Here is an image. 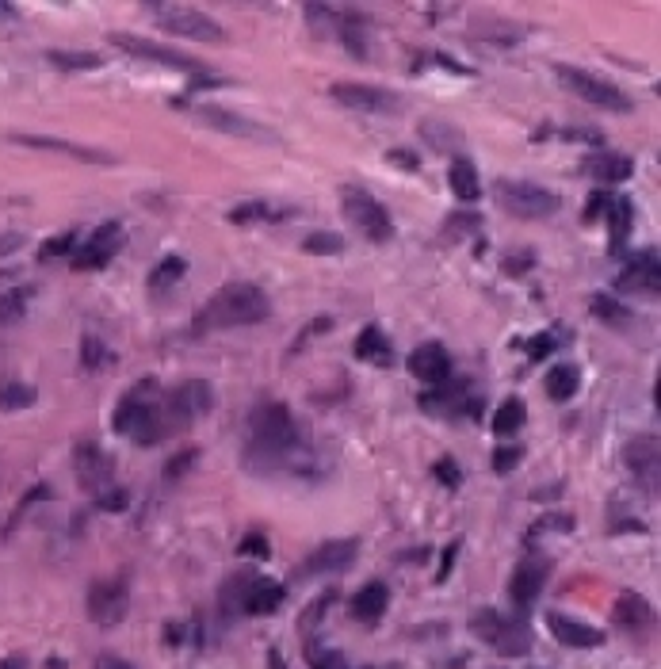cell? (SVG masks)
Returning a JSON list of instances; mask_svg holds the SVG:
<instances>
[{
    "mask_svg": "<svg viewBox=\"0 0 661 669\" xmlns=\"http://www.w3.org/2000/svg\"><path fill=\"white\" fill-rule=\"evenodd\" d=\"M245 467L310 475V455H306V444H302V432L283 402H264V406H256L249 413Z\"/></svg>",
    "mask_w": 661,
    "mask_h": 669,
    "instance_id": "6da1fadb",
    "label": "cell"
},
{
    "mask_svg": "<svg viewBox=\"0 0 661 669\" xmlns=\"http://www.w3.org/2000/svg\"><path fill=\"white\" fill-rule=\"evenodd\" d=\"M268 314H272V303H268V295H264L256 283H226V287H218L211 299H207V306H203V314H199L195 329H237V325H260Z\"/></svg>",
    "mask_w": 661,
    "mask_h": 669,
    "instance_id": "7a4b0ae2",
    "label": "cell"
},
{
    "mask_svg": "<svg viewBox=\"0 0 661 669\" xmlns=\"http://www.w3.org/2000/svg\"><path fill=\"white\" fill-rule=\"evenodd\" d=\"M111 425H115V432L130 436L134 444H146V448H150V444H161L169 432H165L161 413H157V383H153V379H142V383L115 406Z\"/></svg>",
    "mask_w": 661,
    "mask_h": 669,
    "instance_id": "3957f363",
    "label": "cell"
},
{
    "mask_svg": "<svg viewBox=\"0 0 661 669\" xmlns=\"http://www.w3.org/2000/svg\"><path fill=\"white\" fill-rule=\"evenodd\" d=\"M470 631L482 639V643H490L501 658H524L528 650H532V627L524 620V612L520 616H501V612H493V608H478L474 616H470Z\"/></svg>",
    "mask_w": 661,
    "mask_h": 669,
    "instance_id": "277c9868",
    "label": "cell"
},
{
    "mask_svg": "<svg viewBox=\"0 0 661 669\" xmlns=\"http://www.w3.org/2000/svg\"><path fill=\"white\" fill-rule=\"evenodd\" d=\"M493 199L501 211H509L512 218H524V222H539V218H551L562 207V199L547 188H539L532 180H497L493 184Z\"/></svg>",
    "mask_w": 661,
    "mask_h": 669,
    "instance_id": "5b68a950",
    "label": "cell"
},
{
    "mask_svg": "<svg viewBox=\"0 0 661 669\" xmlns=\"http://www.w3.org/2000/svg\"><path fill=\"white\" fill-rule=\"evenodd\" d=\"M211 406H214V387L207 379H188V383H180V387H172L169 394L157 398V413H161L165 432L192 425V421H199Z\"/></svg>",
    "mask_w": 661,
    "mask_h": 669,
    "instance_id": "8992f818",
    "label": "cell"
},
{
    "mask_svg": "<svg viewBox=\"0 0 661 669\" xmlns=\"http://www.w3.org/2000/svg\"><path fill=\"white\" fill-rule=\"evenodd\" d=\"M146 12L157 20L161 31L180 35V39H192V43H222L226 39L222 23L192 8V4H146Z\"/></svg>",
    "mask_w": 661,
    "mask_h": 669,
    "instance_id": "52a82bcc",
    "label": "cell"
},
{
    "mask_svg": "<svg viewBox=\"0 0 661 669\" xmlns=\"http://www.w3.org/2000/svg\"><path fill=\"white\" fill-rule=\"evenodd\" d=\"M558 81L574 92L577 100H585V104H593L600 111H616V115H627V111L635 108L631 104V96L616 88L612 81H604L597 73H589V69H577V65H555Z\"/></svg>",
    "mask_w": 661,
    "mask_h": 669,
    "instance_id": "ba28073f",
    "label": "cell"
},
{
    "mask_svg": "<svg viewBox=\"0 0 661 669\" xmlns=\"http://www.w3.org/2000/svg\"><path fill=\"white\" fill-rule=\"evenodd\" d=\"M341 211L344 218L360 230L367 241H375V245H386V241L394 238V222H390V211H386L383 203L375 199L371 192H363L356 184H348L341 188Z\"/></svg>",
    "mask_w": 661,
    "mask_h": 669,
    "instance_id": "9c48e42d",
    "label": "cell"
},
{
    "mask_svg": "<svg viewBox=\"0 0 661 669\" xmlns=\"http://www.w3.org/2000/svg\"><path fill=\"white\" fill-rule=\"evenodd\" d=\"M130 608V585L123 574L115 578H96L88 585V620L96 627H115L127 620Z\"/></svg>",
    "mask_w": 661,
    "mask_h": 669,
    "instance_id": "30bf717a",
    "label": "cell"
},
{
    "mask_svg": "<svg viewBox=\"0 0 661 669\" xmlns=\"http://www.w3.org/2000/svg\"><path fill=\"white\" fill-rule=\"evenodd\" d=\"M111 46H119L123 54L138 58V62L165 65V69H176V73H192V77H203V73H207L195 58H184L180 50L153 43V39H142V35H123V31H115V35H111Z\"/></svg>",
    "mask_w": 661,
    "mask_h": 669,
    "instance_id": "8fae6325",
    "label": "cell"
},
{
    "mask_svg": "<svg viewBox=\"0 0 661 669\" xmlns=\"http://www.w3.org/2000/svg\"><path fill=\"white\" fill-rule=\"evenodd\" d=\"M329 96L348 111H360V115H394L402 111V96L390 92V88L379 85H356V81H341V85L329 88Z\"/></svg>",
    "mask_w": 661,
    "mask_h": 669,
    "instance_id": "7c38bea8",
    "label": "cell"
},
{
    "mask_svg": "<svg viewBox=\"0 0 661 669\" xmlns=\"http://www.w3.org/2000/svg\"><path fill=\"white\" fill-rule=\"evenodd\" d=\"M623 467L635 475V482H639L642 490L658 494V475H661L658 436H635V440H627V448H623Z\"/></svg>",
    "mask_w": 661,
    "mask_h": 669,
    "instance_id": "4fadbf2b",
    "label": "cell"
},
{
    "mask_svg": "<svg viewBox=\"0 0 661 669\" xmlns=\"http://www.w3.org/2000/svg\"><path fill=\"white\" fill-rule=\"evenodd\" d=\"M360 555V540H329L314 547L299 566V578H321V574H341Z\"/></svg>",
    "mask_w": 661,
    "mask_h": 669,
    "instance_id": "5bb4252c",
    "label": "cell"
},
{
    "mask_svg": "<svg viewBox=\"0 0 661 669\" xmlns=\"http://www.w3.org/2000/svg\"><path fill=\"white\" fill-rule=\"evenodd\" d=\"M547 578H551V559L528 555V559L516 566V574H512V582H509L512 605L520 608V612H528V608L539 601V593L547 589Z\"/></svg>",
    "mask_w": 661,
    "mask_h": 669,
    "instance_id": "9a60e30c",
    "label": "cell"
},
{
    "mask_svg": "<svg viewBox=\"0 0 661 669\" xmlns=\"http://www.w3.org/2000/svg\"><path fill=\"white\" fill-rule=\"evenodd\" d=\"M73 471H77V482L85 486L88 494H100L111 486V478H115V459L100 448V444H77V455H73Z\"/></svg>",
    "mask_w": 661,
    "mask_h": 669,
    "instance_id": "2e32d148",
    "label": "cell"
},
{
    "mask_svg": "<svg viewBox=\"0 0 661 669\" xmlns=\"http://www.w3.org/2000/svg\"><path fill=\"white\" fill-rule=\"evenodd\" d=\"M199 115V123L211 130H222V134H234V138H249V142H276V134L268 127H260L256 119L249 115H237L230 108H214V104H203V108H195Z\"/></svg>",
    "mask_w": 661,
    "mask_h": 669,
    "instance_id": "e0dca14e",
    "label": "cell"
},
{
    "mask_svg": "<svg viewBox=\"0 0 661 669\" xmlns=\"http://www.w3.org/2000/svg\"><path fill=\"white\" fill-rule=\"evenodd\" d=\"M616 291H627V295H658L661 291L658 249H646V253L627 260V268L619 272V280H616Z\"/></svg>",
    "mask_w": 661,
    "mask_h": 669,
    "instance_id": "ac0fdd59",
    "label": "cell"
},
{
    "mask_svg": "<svg viewBox=\"0 0 661 669\" xmlns=\"http://www.w3.org/2000/svg\"><path fill=\"white\" fill-rule=\"evenodd\" d=\"M119 245H123V226H119V222H104V226H100V230L73 253V268H77V272L104 268L107 260L119 253Z\"/></svg>",
    "mask_w": 661,
    "mask_h": 669,
    "instance_id": "d6986e66",
    "label": "cell"
},
{
    "mask_svg": "<svg viewBox=\"0 0 661 669\" xmlns=\"http://www.w3.org/2000/svg\"><path fill=\"white\" fill-rule=\"evenodd\" d=\"M612 620H616L619 631H627V635H635V639L650 635L654 624H658L654 605H650L646 597H639V593H631V589L616 597V605H612Z\"/></svg>",
    "mask_w": 661,
    "mask_h": 669,
    "instance_id": "ffe728a7",
    "label": "cell"
},
{
    "mask_svg": "<svg viewBox=\"0 0 661 669\" xmlns=\"http://www.w3.org/2000/svg\"><path fill=\"white\" fill-rule=\"evenodd\" d=\"M12 142H20V146H31V150L65 153V157H77V161H88V165H115V161H119L115 153H107V150H92V146L62 142V138H46V134H12Z\"/></svg>",
    "mask_w": 661,
    "mask_h": 669,
    "instance_id": "44dd1931",
    "label": "cell"
},
{
    "mask_svg": "<svg viewBox=\"0 0 661 669\" xmlns=\"http://www.w3.org/2000/svg\"><path fill=\"white\" fill-rule=\"evenodd\" d=\"M409 371L428 383V387H440L451 379V356L444 345H421L409 352Z\"/></svg>",
    "mask_w": 661,
    "mask_h": 669,
    "instance_id": "7402d4cb",
    "label": "cell"
},
{
    "mask_svg": "<svg viewBox=\"0 0 661 669\" xmlns=\"http://www.w3.org/2000/svg\"><path fill=\"white\" fill-rule=\"evenodd\" d=\"M581 173L589 176V180H597V184H623V180H631V173H635V161L616 150H597L581 161Z\"/></svg>",
    "mask_w": 661,
    "mask_h": 669,
    "instance_id": "603a6c76",
    "label": "cell"
},
{
    "mask_svg": "<svg viewBox=\"0 0 661 669\" xmlns=\"http://www.w3.org/2000/svg\"><path fill=\"white\" fill-rule=\"evenodd\" d=\"M547 627H551V635H555L562 647H574V650L604 647V631L581 624V620H570V616H562V612H551V616H547Z\"/></svg>",
    "mask_w": 661,
    "mask_h": 669,
    "instance_id": "cb8c5ba5",
    "label": "cell"
},
{
    "mask_svg": "<svg viewBox=\"0 0 661 669\" xmlns=\"http://www.w3.org/2000/svg\"><path fill=\"white\" fill-rule=\"evenodd\" d=\"M367 31H371V23H367L360 8H337V39L360 62L367 58Z\"/></svg>",
    "mask_w": 661,
    "mask_h": 669,
    "instance_id": "d4e9b609",
    "label": "cell"
},
{
    "mask_svg": "<svg viewBox=\"0 0 661 669\" xmlns=\"http://www.w3.org/2000/svg\"><path fill=\"white\" fill-rule=\"evenodd\" d=\"M386 608H390V589L383 582H367L352 597V616L360 620V624H379L386 616Z\"/></svg>",
    "mask_w": 661,
    "mask_h": 669,
    "instance_id": "484cf974",
    "label": "cell"
},
{
    "mask_svg": "<svg viewBox=\"0 0 661 669\" xmlns=\"http://www.w3.org/2000/svg\"><path fill=\"white\" fill-rule=\"evenodd\" d=\"M283 585L279 582H268V578H253V585H249V593H245V616H272L279 605H283Z\"/></svg>",
    "mask_w": 661,
    "mask_h": 669,
    "instance_id": "4316f807",
    "label": "cell"
},
{
    "mask_svg": "<svg viewBox=\"0 0 661 669\" xmlns=\"http://www.w3.org/2000/svg\"><path fill=\"white\" fill-rule=\"evenodd\" d=\"M256 574H230V582L218 589V608H222V624H234L245 608V593L253 585Z\"/></svg>",
    "mask_w": 661,
    "mask_h": 669,
    "instance_id": "83f0119b",
    "label": "cell"
},
{
    "mask_svg": "<svg viewBox=\"0 0 661 669\" xmlns=\"http://www.w3.org/2000/svg\"><path fill=\"white\" fill-rule=\"evenodd\" d=\"M608 226H612V257L627 249V241H631V226H635V207H631V199H612L608 203Z\"/></svg>",
    "mask_w": 661,
    "mask_h": 669,
    "instance_id": "f1b7e54d",
    "label": "cell"
},
{
    "mask_svg": "<svg viewBox=\"0 0 661 669\" xmlns=\"http://www.w3.org/2000/svg\"><path fill=\"white\" fill-rule=\"evenodd\" d=\"M463 383H440V387H432L421 398V410L428 413H463V402H467V394H463Z\"/></svg>",
    "mask_w": 661,
    "mask_h": 669,
    "instance_id": "f546056e",
    "label": "cell"
},
{
    "mask_svg": "<svg viewBox=\"0 0 661 669\" xmlns=\"http://www.w3.org/2000/svg\"><path fill=\"white\" fill-rule=\"evenodd\" d=\"M352 352H356L360 360H371V364H390V360H394V348H390V341H386V333L383 329H375V325H367L360 337H356Z\"/></svg>",
    "mask_w": 661,
    "mask_h": 669,
    "instance_id": "4dcf8cb0",
    "label": "cell"
},
{
    "mask_svg": "<svg viewBox=\"0 0 661 669\" xmlns=\"http://www.w3.org/2000/svg\"><path fill=\"white\" fill-rule=\"evenodd\" d=\"M451 192H455V199H463V203H474L478 195H482V184H478V169L470 165L467 157H455L451 161Z\"/></svg>",
    "mask_w": 661,
    "mask_h": 669,
    "instance_id": "1f68e13d",
    "label": "cell"
},
{
    "mask_svg": "<svg viewBox=\"0 0 661 669\" xmlns=\"http://www.w3.org/2000/svg\"><path fill=\"white\" fill-rule=\"evenodd\" d=\"M577 383H581V371L574 364H555L551 375H547V394L551 402H570L577 394Z\"/></svg>",
    "mask_w": 661,
    "mask_h": 669,
    "instance_id": "d6a6232c",
    "label": "cell"
},
{
    "mask_svg": "<svg viewBox=\"0 0 661 669\" xmlns=\"http://www.w3.org/2000/svg\"><path fill=\"white\" fill-rule=\"evenodd\" d=\"M46 62L54 65V69H65V73H88V69H100L104 58H96L88 50H50Z\"/></svg>",
    "mask_w": 661,
    "mask_h": 669,
    "instance_id": "836d02e7",
    "label": "cell"
},
{
    "mask_svg": "<svg viewBox=\"0 0 661 669\" xmlns=\"http://www.w3.org/2000/svg\"><path fill=\"white\" fill-rule=\"evenodd\" d=\"M524 402L520 398H509V402H501L497 410H493V421H490V429L497 432V436H512V432L524 425Z\"/></svg>",
    "mask_w": 661,
    "mask_h": 669,
    "instance_id": "e575fe53",
    "label": "cell"
},
{
    "mask_svg": "<svg viewBox=\"0 0 661 669\" xmlns=\"http://www.w3.org/2000/svg\"><path fill=\"white\" fill-rule=\"evenodd\" d=\"M291 211H283V207H268V203H241L230 211V222L237 226H245V222H279V218H287Z\"/></svg>",
    "mask_w": 661,
    "mask_h": 669,
    "instance_id": "d590c367",
    "label": "cell"
},
{
    "mask_svg": "<svg viewBox=\"0 0 661 669\" xmlns=\"http://www.w3.org/2000/svg\"><path fill=\"white\" fill-rule=\"evenodd\" d=\"M593 314H597L604 325H612V329H623V325H631V310L616 299H608V295H593Z\"/></svg>",
    "mask_w": 661,
    "mask_h": 669,
    "instance_id": "8d00e7d4",
    "label": "cell"
},
{
    "mask_svg": "<svg viewBox=\"0 0 661 669\" xmlns=\"http://www.w3.org/2000/svg\"><path fill=\"white\" fill-rule=\"evenodd\" d=\"M35 387H27V383H0V410H27V406H35Z\"/></svg>",
    "mask_w": 661,
    "mask_h": 669,
    "instance_id": "74e56055",
    "label": "cell"
},
{
    "mask_svg": "<svg viewBox=\"0 0 661 669\" xmlns=\"http://www.w3.org/2000/svg\"><path fill=\"white\" fill-rule=\"evenodd\" d=\"M478 39H486V43H520L524 39V27H516V23H501V20H493V23H478V31H474Z\"/></svg>",
    "mask_w": 661,
    "mask_h": 669,
    "instance_id": "f35d334b",
    "label": "cell"
},
{
    "mask_svg": "<svg viewBox=\"0 0 661 669\" xmlns=\"http://www.w3.org/2000/svg\"><path fill=\"white\" fill-rule=\"evenodd\" d=\"M306 666L310 669H348V662H344L341 650L321 647L318 639H310V643H306Z\"/></svg>",
    "mask_w": 661,
    "mask_h": 669,
    "instance_id": "ab89813d",
    "label": "cell"
},
{
    "mask_svg": "<svg viewBox=\"0 0 661 669\" xmlns=\"http://www.w3.org/2000/svg\"><path fill=\"white\" fill-rule=\"evenodd\" d=\"M188 272V264H184V257H165L157 268H153L150 276V291H165V287H172V283L180 280Z\"/></svg>",
    "mask_w": 661,
    "mask_h": 669,
    "instance_id": "60d3db41",
    "label": "cell"
},
{
    "mask_svg": "<svg viewBox=\"0 0 661 669\" xmlns=\"http://www.w3.org/2000/svg\"><path fill=\"white\" fill-rule=\"evenodd\" d=\"M302 253H314V257H337V253H344V241L337 238V234H306V241H302Z\"/></svg>",
    "mask_w": 661,
    "mask_h": 669,
    "instance_id": "b9f144b4",
    "label": "cell"
},
{
    "mask_svg": "<svg viewBox=\"0 0 661 669\" xmlns=\"http://www.w3.org/2000/svg\"><path fill=\"white\" fill-rule=\"evenodd\" d=\"M421 134H425L428 142H432V150H436V153H451L455 146H459V134H455L451 127H444V123H436V119H432V123H425V127H421Z\"/></svg>",
    "mask_w": 661,
    "mask_h": 669,
    "instance_id": "7bdbcfd3",
    "label": "cell"
},
{
    "mask_svg": "<svg viewBox=\"0 0 661 669\" xmlns=\"http://www.w3.org/2000/svg\"><path fill=\"white\" fill-rule=\"evenodd\" d=\"M27 295L31 291H8V295H0V325L20 322L23 310H27Z\"/></svg>",
    "mask_w": 661,
    "mask_h": 669,
    "instance_id": "ee69618b",
    "label": "cell"
},
{
    "mask_svg": "<svg viewBox=\"0 0 661 669\" xmlns=\"http://www.w3.org/2000/svg\"><path fill=\"white\" fill-rule=\"evenodd\" d=\"M81 360H85L88 371H96V367H107V348L104 341H96V337H85V345H81Z\"/></svg>",
    "mask_w": 661,
    "mask_h": 669,
    "instance_id": "f6af8a7d",
    "label": "cell"
},
{
    "mask_svg": "<svg viewBox=\"0 0 661 669\" xmlns=\"http://www.w3.org/2000/svg\"><path fill=\"white\" fill-rule=\"evenodd\" d=\"M69 253H77V238L73 234H62V238H50L39 249V257L43 260H54V257H69Z\"/></svg>",
    "mask_w": 661,
    "mask_h": 669,
    "instance_id": "bcb514c9",
    "label": "cell"
},
{
    "mask_svg": "<svg viewBox=\"0 0 661 669\" xmlns=\"http://www.w3.org/2000/svg\"><path fill=\"white\" fill-rule=\"evenodd\" d=\"M520 448H512V444H505V448H497V452H493V459H490V467H493V475H509L512 467H516V463H520Z\"/></svg>",
    "mask_w": 661,
    "mask_h": 669,
    "instance_id": "7dc6e473",
    "label": "cell"
},
{
    "mask_svg": "<svg viewBox=\"0 0 661 669\" xmlns=\"http://www.w3.org/2000/svg\"><path fill=\"white\" fill-rule=\"evenodd\" d=\"M195 459H199V452H195V448H188V452H180V455H172L169 467H165V482H176V478L184 475V471H192Z\"/></svg>",
    "mask_w": 661,
    "mask_h": 669,
    "instance_id": "c3c4849f",
    "label": "cell"
},
{
    "mask_svg": "<svg viewBox=\"0 0 661 669\" xmlns=\"http://www.w3.org/2000/svg\"><path fill=\"white\" fill-rule=\"evenodd\" d=\"M96 505H100V509H111V513H119V509H127V494H123L119 486H107V490L96 494Z\"/></svg>",
    "mask_w": 661,
    "mask_h": 669,
    "instance_id": "681fc988",
    "label": "cell"
},
{
    "mask_svg": "<svg viewBox=\"0 0 661 669\" xmlns=\"http://www.w3.org/2000/svg\"><path fill=\"white\" fill-rule=\"evenodd\" d=\"M432 475L440 478V482H444V486H448V490H455V486H459V482H463V471H459V467H455V463H451V459H440V463H436V467H432Z\"/></svg>",
    "mask_w": 661,
    "mask_h": 669,
    "instance_id": "f907efd6",
    "label": "cell"
},
{
    "mask_svg": "<svg viewBox=\"0 0 661 669\" xmlns=\"http://www.w3.org/2000/svg\"><path fill=\"white\" fill-rule=\"evenodd\" d=\"M237 551H241V555H253V559H268V555H272V551H268V540H264L260 532H253V536H245Z\"/></svg>",
    "mask_w": 661,
    "mask_h": 669,
    "instance_id": "816d5d0a",
    "label": "cell"
},
{
    "mask_svg": "<svg viewBox=\"0 0 661 669\" xmlns=\"http://www.w3.org/2000/svg\"><path fill=\"white\" fill-rule=\"evenodd\" d=\"M608 203H612V195L597 192L593 199H589V207L581 211V222H585V226H589V222H597V218L604 215V211H608Z\"/></svg>",
    "mask_w": 661,
    "mask_h": 669,
    "instance_id": "f5cc1de1",
    "label": "cell"
},
{
    "mask_svg": "<svg viewBox=\"0 0 661 669\" xmlns=\"http://www.w3.org/2000/svg\"><path fill=\"white\" fill-rule=\"evenodd\" d=\"M551 348H555V333H543V337L528 341V356H532V360H547Z\"/></svg>",
    "mask_w": 661,
    "mask_h": 669,
    "instance_id": "db71d44e",
    "label": "cell"
},
{
    "mask_svg": "<svg viewBox=\"0 0 661 669\" xmlns=\"http://www.w3.org/2000/svg\"><path fill=\"white\" fill-rule=\"evenodd\" d=\"M459 547H463L459 540L448 543V551H444V562H440V570H436V582H448V578H451V566H455V555H459Z\"/></svg>",
    "mask_w": 661,
    "mask_h": 669,
    "instance_id": "11a10c76",
    "label": "cell"
},
{
    "mask_svg": "<svg viewBox=\"0 0 661 669\" xmlns=\"http://www.w3.org/2000/svg\"><path fill=\"white\" fill-rule=\"evenodd\" d=\"M92 669H134L127 662V658H115V654H100L96 662H92Z\"/></svg>",
    "mask_w": 661,
    "mask_h": 669,
    "instance_id": "9f6ffc18",
    "label": "cell"
},
{
    "mask_svg": "<svg viewBox=\"0 0 661 669\" xmlns=\"http://www.w3.org/2000/svg\"><path fill=\"white\" fill-rule=\"evenodd\" d=\"M386 161H390V165H402V169H417V157H413V153H390V157H386Z\"/></svg>",
    "mask_w": 661,
    "mask_h": 669,
    "instance_id": "6f0895ef",
    "label": "cell"
},
{
    "mask_svg": "<svg viewBox=\"0 0 661 669\" xmlns=\"http://www.w3.org/2000/svg\"><path fill=\"white\" fill-rule=\"evenodd\" d=\"M20 249V234H8V238H0V257L4 253H16Z\"/></svg>",
    "mask_w": 661,
    "mask_h": 669,
    "instance_id": "680465c9",
    "label": "cell"
},
{
    "mask_svg": "<svg viewBox=\"0 0 661 669\" xmlns=\"http://www.w3.org/2000/svg\"><path fill=\"white\" fill-rule=\"evenodd\" d=\"M16 16H20V12H16V4H4V0H0V27H4V23H12Z\"/></svg>",
    "mask_w": 661,
    "mask_h": 669,
    "instance_id": "91938a15",
    "label": "cell"
},
{
    "mask_svg": "<svg viewBox=\"0 0 661 669\" xmlns=\"http://www.w3.org/2000/svg\"><path fill=\"white\" fill-rule=\"evenodd\" d=\"M0 669H27V662H23V658H4Z\"/></svg>",
    "mask_w": 661,
    "mask_h": 669,
    "instance_id": "94428289",
    "label": "cell"
}]
</instances>
